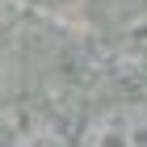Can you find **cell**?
Masks as SVG:
<instances>
[{"instance_id": "6da1fadb", "label": "cell", "mask_w": 147, "mask_h": 147, "mask_svg": "<svg viewBox=\"0 0 147 147\" xmlns=\"http://www.w3.org/2000/svg\"><path fill=\"white\" fill-rule=\"evenodd\" d=\"M80 147H147V105H109L84 126Z\"/></svg>"}, {"instance_id": "7a4b0ae2", "label": "cell", "mask_w": 147, "mask_h": 147, "mask_svg": "<svg viewBox=\"0 0 147 147\" xmlns=\"http://www.w3.org/2000/svg\"><path fill=\"white\" fill-rule=\"evenodd\" d=\"M17 147H67V143H63L51 126H38V130H30V135H21Z\"/></svg>"}]
</instances>
